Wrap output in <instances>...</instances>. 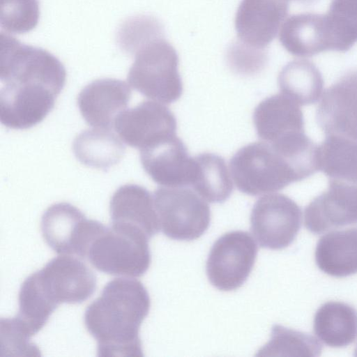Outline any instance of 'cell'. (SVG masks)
Here are the masks:
<instances>
[{"label":"cell","mask_w":357,"mask_h":357,"mask_svg":"<svg viewBox=\"0 0 357 357\" xmlns=\"http://www.w3.org/2000/svg\"><path fill=\"white\" fill-rule=\"evenodd\" d=\"M0 120L23 130L40 123L52 110L66 80L56 58L39 52L22 54L0 69Z\"/></svg>","instance_id":"obj_1"},{"label":"cell","mask_w":357,"mask_h":357,"mask_svg":"<svg viewBox=\"0 0 357 357\" xmlns=\"http://www.w3.org/2000/svg\"><path fill=\"white\" fill-rule=\"evenodd\" d=\"M150 306L149 293L140 281L119 278L107 282L84 312L98 356H142L139 331Z\"/></svg>","instance_id":"obj_2"},{"label":"cell","mask_w":357,"mask_h":357,"mask_svg":"<svg viewBox=\"0 0 357 357\" xmlns=\"http://www.w3.org/2000/svg\"><path fill=\"white\" fill-rule=\"evenodd\" d=\"M229 168L238 190L251 196L274 192L306 178L291 160L266 142L240 149L231 158Z\"/></svg>","instance_id":"obj_3"},{"label":"cell","mask_w":357,"mask_h":357,"mask_svg":"<svg viewBox=\"0 0 357 357\" xmlns=\"http://www.w3.org/2000/svg\"><path fill=\"white\" fill-rule=\"evenodd\" d=\"M149 239L137 227L112 224L92 241L86 257L99 271L112 275L140 277L151 264Z\"/></svg>","instance_id":"obj_4"},{"label":"cell","mask_w":357,"mask_h":357,"mask_svg":"<svg viewBox=\"0 0 357 357\" xmlns=\"http://www.w3.org/2000/svg\"><path fill=\"white\" fill-rule=\"evenodd\" d=\"M135 60L128 74L130 86L154 101L170 104L183 92L178 73V56L164 36L141 47L132 56Z\"/></svg>","instance_id":"obj_5"},{"label":"cell","mask_w":357,"mask_h":357,"mask_svg":"<svg viewBox=\"0 0 357 357\" xmlns=\"http://www.w3.org/2000/svg\"><path fill=\"white\" fill-rule=\"evenodd\" d=\"M155 208L163 234L178 241L202 236L211 222L208 204L187 187H162L153 194Z\"/></svg>","instance_id":"obj_6"},{"label":"cell","mask_w":357,"mask_h":357,"mask_svg":"<svg viewBox=\"0 0 357 357\" xmlns=\"http://www.w3.org/2000/svg\"><path fill=\"white\" fill-rule=\"evenodd\" d=\"M105 227L97 220L87 219L79 208L66 202L48 207L40 223L43 238L54 252L83 259Z\"/></svg>","instance_id":"obj_7"},{"label":"cell","mask_w":357,"mask_h":357,"mask_svg":"<svg viewBox=\"0 0 357 357\" xmlns=\"http://www.w3.org/2000/svg\"><path fill=\"white\" fill-rule=\"evenodd\" d=\"M257 255V245L248 232L225 234L215 242L207 259L209 282L220 291L237 289L251 273Z\"/></svg>","instance_id":"obj_8"},{"label":"cell","mask_w":357,"mask_h":357,"mask_svg":"<svg viewBox=\"0 0 357 357\" xmlns=\"http://www.w3.org/2000/svg\"><path fill=\"white\" fill-rule=\"evenodd\" d=\"M301 218V208L290 197L280 193L269 194L253 206L251 231L261 248L281 250L294 241Z\"/></svg>","instance_id":"obj_9"},{"label":"cell","mask_w":357,"mask_h":357,"mask_svg":"<svg viewBox=\"0 0 357 357\" xmlns=\"http://www.w3.org/2000/svg\"><path fill=\"white\" fill-rule=\"evenodd\" d=\"M114 128L122 141L141 151L176 135V120L166 106L146 100L121 112Z\"/></svg>","instance_id":"obj_10"},{"label":"cell","mask_w":357,"mask_h":357,"mask_svg":"<svg viewBox=\"0 0 357 357\" xmlns=\"http://www.w3.org/2000/svg\"><path fill=\"white\" fill-rule=\"evenodd\" d=\"M47 297L57 306L87 300L96 290L93 272L79 258L62 255L36 272Z\"/></svg>","instance_id":"obj_11"},{"label":"cell","mask_w":357,"mask_h":357,"mask_svg":"<svg viewBox=\"0 0 357 357\" xmlns=\"http://www.w3.org/2000/svg\"><path fill=\"white\" fill-rule=\"evenodd\" d=\"M304 223L315 234L357 224V183L330 179L327 190L305 207Z\"/></svg>","instance_id":"obj_12"},{"label":"cell","mask_w":357,"mask_h":357,"mask_svg":"<svg viewBox=\"0 0 357 357\" xmlns=\"http://www.w3.org/2000/svg\"><path fill=\"white\" fill-rule=\"evenodd\" d=\"M143 169L151 179L164 187L190 185L194 159L176 135L140 151Z\"/></svg>","instance_id":"obj_13"},{"label":"cell","mask_w":357,"mask_h":357,"mask_svg":"<svg viewBox=\"0 0 357 357\" xmlns=\"http://www.w3.org/2000/svg\"><path fill=\"white\" fill-rule=\"evenodd\" d=\"M131 94L130 86L122 80L98 79L82 89L77 97V105L89 125L111 130L117 116L126 109Z\"/></svg>","instance_id":"obj_14"},{"label":"cell","mask_w":357,"mask_h":357,"mask_svg":"<svg viewBox=\"0 0 357 357\" xmlns=\"http://www.w3.org/2000/svg\"><path fill=\"white\" fill-rule=\"evenodd\" d=\"M316 120L325 135H340L357 141L356 75L347 76L325 91Z\"/></svg>","instance_id":"obj_15"},{"label":"cell","mask_w":357,"mask_h":357,"mask_svg":"<svg viewBox=\"0 0 357 357\" xmlns=\"http://www.w3.org/2000/svg\"><path fill=\"white\" fill-rule=\"evenodd\" d=\"M284 13L280 0H241L235 17L238 40L264 50L275 38Z\"/></svg>","instance_id":"obj_16"},{"label":"cell","mask_w":357,"mask_h":357,"mask_svg":"<svg viewBox=\"0 0 357 357\" xmlns=\"http://www.w3.org/2000/svg\"><path fill=\"white\" fill-rule=\"evenodd\" d=\"M253 122L259 138L268 143L305 131L299 105L282 93L258 104L253 113Z\"/></svg>","instance_id":"obj_17"},{"label":"cell","mask_w":357,"mask_h":357,"mask_svg":"<svg viewBox=\"0 0 357 357\" xmlns=\"http://www.w3.org/2000/svg\"><path fill=\"white\" fill-rule=\"evenodd\" d=\"M112 224L135 226L150 238L160 229L153 196L144 187L126 184L113 194L109 202Z\"/></svg>","instance_id":"obj_18"},{"label":"cell","mask_w":357,"mask_h":357,"mask_svg":"<svg viewBox=\"0 0 357 357\" xmlns=\"http://www.w3.org/2000/svg\"><path fill=\"white\" fill-rule=\"evenodd\" d=\"M315 262L328 275L343 278L357 273V227L331 231L315 248Z\"/></svg>","instance_id":"obj_19"},{"label":"cell","mask_w":357,"mask_h":357,"mask_svg":"<svg viewBox=\"0 0 357 357\" xmlns=\"http://www.w3.org/2000/svg\"><path fill=\"white\" fill-rule=\"evenodd\" d=\"M313 328L317 337L327 346L347 347L357 337V310L342 302H326L317 310Z\"/></svg>","instance_id":"obj_20"},{"label":"cell","mask_w":357,"mask_h":357,"mask_svg":"<svg viewBox=\"0 0 357 357\" xmlns=\"http://www.w3.org/2000/svg\"><path fill=\"white\" fill-rule=\"evenodd\" d=\"M73 150L83 165L106 171L121 161L126 148L110 130L93 128L75 138Z\"/></svg>","instance_id":"obj_21"},{"label":"cell","mask_w":357,"mask_h":357,"mask_svg":"<svg viewBox=\"0 0 357 357\" xmlns=\"http://www.w3.org/2000/svg\"><path fill=\"white\" fill-rule=\"evenodd\" d=\"M320 170L330 179L357 183V141L340 135H326L317 146Z\"/></svg>","instance_id":"obj_22"},{"label":"cell","mask_w":357,"mask_h":357,"mask_svg":"<svg viewBox=\"0 0 357 357\" xmlns=\"http://www.w3.org/2000/svg\"><path fill=\"white\" fill-rule=\"evenodd\" d=\"M193 159L190 186L209 202H225L233 191V184L225 160L209 153L199 154Z\"/></svg>","instance_id":"obj_23"},{"label":"cell","mask_w":357,"mask_h":357,"mask_svg":"<svg viewBox=\"0 0 357 357\" xmlns=\"http://www.w3.org/2000/svg\"><path fill=\"white\" fill-rule=\"evenodd\" d=\"M18 313L15 322L30 337L46 324L57 307L43 289L36 272L22 282L18 294Z\"/></svg>","instance_id":"obj_24"},{"label":"cell","mask_w":357,"mask_h":357,"mask_svg":"<svg viewBox=\"0 0 357 357\" xmlns=\"http://www.w3.org/2000/svg\"><path fill=\"white\" fill-rule=\"evenodd\" d=\"M280 91L298 105L317 102L322 94L324 82L315 70L297 63L285 66L278 77Z\"/></svg>","instance_id":"obj_25"},{"label":"cell","mask_w":357,"mask_h":357,"mask_svg":"<svg viewBox=\"0 0 357 357\" xmlns=\"http://www.w3.org/2000/svg\"><path fill=\"white\" fill-rule=\"evenodd\" d=\"M321 350V344L312 335L275 325L269 342L257 356H318Z\"/></svg>","instance_id":"obj_26"},{"label":"cell","mask_w":357,"mask_h":357,"mask_svg":"<svg viewBox=\"0 0 357 357\" xmlns=\"http://www.w3.org/2000/svg\"><path fill=\"white\" fill-rule=\"evenodd\" d=\"M162 36H164L162 24L153 17L140 15L127 18L121 24L116 42L124 53L133 56L141 47Z\"/></svg>","instance_id":"obj_27"},{"label":"cell","mask_w":357,"mask_h":357,"mask_svg":"<svg viewBox=\"0 0 357 357\" xmlns=\"http://www.w3.org/2000/svg\"><path fill=\"white\" fill-rule=\"evenodd\" d=\"M39 17L38 0H0L1 26L7 32H29L37 26Z\"/></svg>","instance_id":"obj_28"},{"label":"cell","mask_w":357,"mask_h":357,"mask_svg":"<svg viewBox=\"0 0 357 357\" xmlns=\"http://www.w3.org/2000/svg\"><path fill=\"white\" fill-rule=\"evenodd\" d=\"M1 346L3 355L38 356L40 350L30 342V337L21 330L13 318H1L0 322Z\"/></svg>","instance_id":"obj_29"},{"label":"cell","mask_w":357,"mask_h":357,"mask_svg":"<svg viewBox=\"0 0 357 357\" xmlns=\"http://www.w3.org/2000/svg\"><path fill=\"white\" fill-rule=\"evenodd\" d=\"M264 50H259L239 40L232 43L227 51L230 66L241 73H253L263 68L266 61Z\"/></svg>","instance_id":"obj_30"},{"label":"cell","mask_w":357,"mask_h":357,"mask_svg":"<svg viewBox=\"0 0 357 357\" xmlns=\"http://www.w3.org/2000/svg\"><path fill=\"white\" fill-rule=\"evenodd\" d=\"M355 353H356V354H355V356H357V347H356V350H355Z\"/></svg>","instance_id":"obj_31"}]
</instances>
